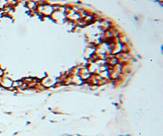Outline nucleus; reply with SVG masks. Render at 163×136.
Returning a JSON list of instances; mask_svg holds the SVG:
<instances>
[{"label":"nucleus","mask_w":163,"mask_h":136,"mask_svg":"<svg viewBox=\"0 0 163 136\" xmlns=\"http://www.w3.org/2000/svg\"><path fill=\"white\" fill-rule=\"evenodd\" d=\"M13 79L7 75H5L4 77H0V87L3 89H7V90L10 89L13 87Z\"/></svg>","instance_id":"nucleus-2"},{"label":"nucleus","mask_w":163,"mask_h":136,"mask_svg":"<svg viewBox=\"0 0 163 136\" xmlns=\"http://www.w3.org/2000/svg\"><path fill=\"white\" fill-rule=\"evenodd\" d=\"M6 75V73H5V70L3 69V68H1L0 67V77H4Z\"/></svg>","instance_id":"nucleus-3"},{"label":"nucleus","mask_w":163,"mask_h":136,"mask_svg":"<svg viewBox=\"0 0 163 136\" xmlns=\"http://www.w3.org/2000/svg\"><path fill=\"white\" fill-rule=\"evenodd\" d=\"M40 82L46 89H50V88L54 87L55 82H56V79L54 77H50V76H46L41 79Z\"/></svg>","instance_id":"nucleus-1"}]
</instances>
